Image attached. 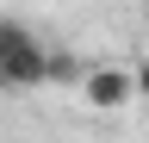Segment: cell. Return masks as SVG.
I'll return each mask as SVG.
<instances>
[{
  "mask_svg": "<svg viewBox=\"0 0 149 143\" xmlns=\"http://www.w3.org/2000/svg\"><path fill=\"white\" fill-rule=\"evenodd\" d=\"M44 62H50V44H37L31 31H19V25H13L6 50H0V87H13V93L44 87Z\"/></svg>",
  "mask_w": 149,
  "mask_h": 143,
  "instance_id": "1",
  "label": "cell"
},
{
  "mask_svg": "<svg viewBox=\"0 0 149 143\" xmlns=\"http://www.w3.org/2000/svg\"><path fill=\"white\" fill-rule=\"evenodd\" d=\"M130 93H137V75H124V68H87V75H81V100L100 106V112L124 106Z\"/></svg>",
  "mask_w": 149,
  "mask_h": 143,
  "instance_id": "2",
  "label": "cell"
},
{
  "mask_svg": "<svg viewBox=\"0 0 149 143\" xmlns=\"http://www.w3.org/2000/svg\"><path fill=\"white\" fill-rule=\"evenodd\" d=\"M81 87V62L74 56H62V50H50V62H44V87Z\"/></svg>",
  "mask_w": 149,
  "mask_h": 143,
  "instance_id": "3",
  "label": "cell"
},
{
  "mask_svg": "<svg viewBox=\"0 0 149 143\" xmlns=\"http://www.w3.org/2000/svg\"><path fill=\"white\" fill-rule=\"evenodd\" d=\"M137 93H143V100H149V62H143V68H137Z\"/></svg>",
  "mask_w": 149,
  "mask_h": 143,
  "instance_id": "4",
  "label": "cell"
},
{
  "mask_svg": "<svg viewBox=\"0 0 149 143\" xmlns=\"http://www.w3.org/2000/svg\"><path fill=\"white\" fill-rule=\"evenodd\" d=\"M6 38H13V25H0V50H6Z\"/></svg>",
  "mask_w": 149,
  "mask_h": 143,
  "instance_id": "5",
  "label": "cell"
},
{
  "mask_svg": "<svg viewBox=\"0 0 149 143\" xmlns=\"http://www.w3.org/2000/svg\"><path fill=\"white\" fill-rule=\"evenodd\" d=\"M143 6H149V0H143Z\"/></svg>",
  "mask_w": 149,
  "mask_h": 143,
  "instance_id": "6",
  "label": "cell"
}]
</instances>
